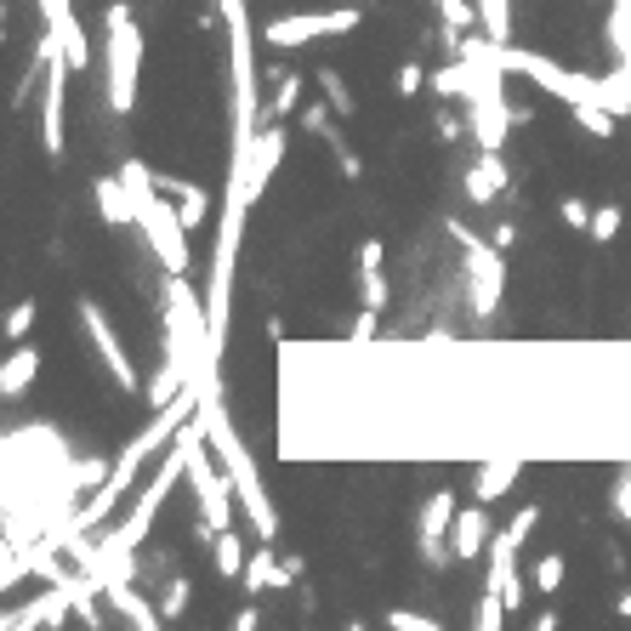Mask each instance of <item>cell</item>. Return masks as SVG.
Segmentation results:
<instances>
[{"label":"cell","mask_w":631,"mask_h":631,"mask_svg":"<svg viewBox=\"0 0 631 631\" xmlns=\"http://www.w3.org/2000/svg\"><path fill=\"white\" fill-rule=\"evenodd\" d=\"M199 421H206V444L217 450V461L228 467V478H234V489H240V507L251 512L256 541H279V512H274V501H268V484H262V473H256V455H251L245 439L234 433V421H228L222 387L199 392Z\"/></svg>","instance_id":"obj_1"},{"label":"cell","mask_w":631,"mask_h":631,"mask_svg":"<svg viewBox=\"0 0 631 631\" xmlns=\"http://www.w3.org/2000/svg\"><path fill=\"white\" fill-rule=\"evenodd\" d=\"M120 177H125V188H131L137 228H143L148 251L159 256V268H165V274H188L193 256H188V228H182V217H177V199H159L165 188H159V177L148 171L143 159H125Z\"/></svg>","instance_id":"obj_2"},{"label":"cell","mask_w":631,"mask_h":631,"mask_svg":"<svg viewBox=\"0 0 631 631\" xmlns=\"http://www.w3.org/2000/svg\"><path fill=\"white\" fill-rule=\"evenodd\" d=\"M137 80H143V35H137L131 7L114 0V7L103 12V91H109L114 114L137 109Z\"/></svg>","instance_id":"obj_3"},{"label":"cell","mask_w":631,"mask_h":631,"mask_svg":"<svg viewBox=\"0 0 631 631\" xmlns=\"http://www.w3.org/2000/svg\"><path fill=\"white\" fill-rule=\"evenodd\" d=\"M188 489H193V501H199L193 541H217L222 529H234L240 489H234V478H228V467L217 461V450L206 444V433L193 439V455H188Z\"/></svg>","instance_id":"obj_4"},{"label":"cell","mask_w":631,"mask_h":631,"mask_svg":"<svg viewBox=\"0 0 631 631\" xmlns=\"http://www.w3.org/2000/svg\"><path fill=\"white\" fill-rule=\"evenodd\" d=\"M501 63H507V75L535 80L541 91L563 97V103H604V80H597V75H580V69H563V63H557V57H546V52L501 46Z\"/></svg>","instance_id":"obj_5"},{"label":"cell","mask_w":631,"mask_h":631,"mask_svg":"<svg viewBox=\"0 0 631 631\" xmlns=\"http://www.w3.org/2000/svg\"><path fill=\"white\" fill-rule=\"evenodd\" d=\"M450 234L461 240V262H467V308L478 319H495V308H501V290H507V268H501V245L495 240H478L467 234L461 222H450Z\"/></svg>","instance_id":"obj_6"},{"label":"cell","mask_w":631,"mask_h":631,"mask_svg":"<svg viewBox=\"0 0 631 631\" xmlns=\"http://www.w3.org/2000/svg\"><path fill=\"white\" fill-rule=\"evenodd\" d=\"M364 23L358 7H330V12H285V18H268L262 41L290 52V46H308V41H330V35H353Z\"/></svg>","instance_id":"obj_7"},{"label":"cell","mask_w":631,"mask_h":631,"mask_svg":"<svg viewBox=\"0 0 631 631\" xmlns=\"http://www.w3.org/2000/svg\"><path fill=\"white\" fill-rule=\"evenodd\" d=\"M80 330H86V342H91V353L103 358V370L114 376V392H143V376H137V364H131V353H125V342H120V330L109 324V313L91 302V296H80Z\"/></svg>","instance_id":"obj_8"},{"label":"cell","mask_w":631,"mask_h":631,"mask_svg":"<svg viewBox=\"0 0 631 631\" xmlns=\"http://www.w3.org/2000/svg\"><path fill=\"white\" fill-rule=\"evenodd\" d=\"M455 489H433L427 495V507H421V518H416V546H421V557L433 563V569H444V541H450V529H455Z\"/></svg>","instance_id":"obj_9"},{"label":"cell","mask_w":631,"mask_h":631,"mask_svg":"<svg viewBox=\"0 0 631 631\" xmlns=\"http://www.w3.org/2000/svg\"><path fill=\"white\" fill-rule=\"evenodd\" d=\"M69 57H52V69H46V91H41V148L46 159H63V80H69Z\"/></svg>","instance_id":"obj_10"},{"label":"cell","mask_w":631,"mask_h":631,"mask_svg":"<svg viewBox=\"0 0 631 631\" xmlns=\"http://www.w3.org/2000/svg\"><path fill=\"white\" fill-rule=\"evenodd\" d=\"M489 541H495V518L478 507L467 512H455V529H450V557L455 563H473V557H489Z\"/></svg>","instance_id":"obj_11"},{"label":"cell","mask_w":631,"mask_h":631,"mask_svg":"<svg viewBox=\"0 0 631 631\" xmlns=\"http://www.w3.org/2000/svg\"><path fill=\"white\" fill-rule=\"evenodd\" d=\"M507 159H501V148H478V165H467V177H461V188H467V199L473 206H495V199L507 193Z\"/></svg>","instance_id":"obj_12"},{"label":"cell","mask_w":631,"mask_h":631,"mask_svg":"<svg viewBox=\"0 0 631 631\" xmlns=\"http://www.w3.org/2000/svg\"><path fill=\"white\" fill-rule=\"evenodd\" d=\"M103 604H109L125 626H137V631H159V626H165L159 604H148V597L137 591V580H114V586H103Z\"/></svg>","instance_id":"obj_13"},{"label":"cell","mask_w":631,"mask_h":631,"mask_svg":"<svg viewBox=\"0 0 631 631\" xmlns=\"http://www.w3.org/2000/svg\"><path fill=\"white\" fill-rule=\"evenodd\" d=\"M69 609H75V597L63 591V586H52V580H46V591H41V597H29V604H23V609H12L0 626H7V631H18V626H63V620H69Z\"/></svg>","instance_id":"obj_14"},{"label":"cell","mask_w":631,"mask_h":631,"mask_svg":"<svg viewBox=\"0 0 631 631\" xmlns=\"http://www.w3.org/2000/svg\"><path fill=\"white\" fill-rule=\"evenodd\" d=\"M41 376V347L35 342H12L7 364H0V398H23Z\"/></svg>","instance_id":"obj_15"},{"label":"cell","mask_w":631,"mask_h":631,"mask_svg":"<svg viewBox=\"0 0 631 631\" xmlns=\"http://www.w3.org/2000/svg\"><path fill=\"white\" fill-rule=\"evenodd\" d=\"M518 473H523V461H512V455H495V461H478V473H473V501H501V495L518 484Z\"/></svg>","instance_id":"obj_16"},{"label":"cell","mask_w":631,"mask_h":631,"mask_svg":"<svg viewBox=\"0 0 631 631\" xmlns=\"http://www.w3.org/2000/svg\"><path fill=\"white\" fill-rule=\"evenodd\" d=\"M91 199H97V217H103L109 228L137 222V206H131V188H125L120 171H114V177H97V182H91Z\"/></svg>","instance_id":"obj_17"},{"label":"cell","mask_w":631,"mask_h":631,"mask_svg":"<svg viewBox=\"0 0 631 631\" xmlns=\"http://www.w3.org/2000/svg\"><path fill=\"white\" fill-rule=\"evenodd\" d=\"M154 177H159L165 193H177V217H182L188 234H193V228H206V217H211V193H206V188L182 182V177H171V171H154Z\"/></svg>","instance_id":"obj_18"},{"label":"cell","mask_w":631,"mask_h":631,"mask_svg":"<svg viewBox=\"0 0 631 631\" xmlns=\"http://www.w3.org/2000/svg\"><path fill=\"white\" fill-rule=\"evenodd\" d=\"M251 591H268V586H290V569H285V557L274 552V541H262L245 563V575H240Z\"/></svg>","instance_id":"obj_19"},{"label":"cell","mask_w":631,"mask_h":631,"mask_svg":"<svg viewBox=\"0 0 631 631\" xmlns=\"http://www.w3.org/2000/svg\"><path fill=\"white\" fill-rule=\"evenodd\" d=\"M211 569L222 580H240L245 575V541H240V529H222V535L211 541Z\"/></svg>","instance_id":"obj_20"},{"label":"cell","mask_w":631,"mask_h":631,"mask_svg":"<svg viewBox=\"0 0 631 631\" xmlns=\"http://www.w3.org/2000/svg\"><path fill=\"white\" fill-rule=\"evenodd\" d=\"M478 29L495 46H512V0H478Z\"/></svg>","instance_id":"obj_21"},{"label":"cell","mask_w":631,"mask_h":631,"mask_svg":"<svg viewBox=\"0 0 631 631\" xmlns=\"http://www.w3.org/2000/svg\"><path fill=\"white\" fill-rule=\"evenodd\" d=\"M313 80H319V91H324V103L336 109L342 120H353V114H358V103H353V86H347V80H342L336 69H319Z\"/></svg>","instance_id":"obj_22"},{"label":"cell","mask_w":631,"mask_h":631,"mask_svg":"<svg viewBox=\"0 0 631 631\" xmlns=\"http://www.w3.org/2000/svg\"><path fill=\"white\" fill-rule=\"evenodd\" d=\"M569 114H575V125L586 131V137H615V120H620L604 103H569Z\"/></svg>","instance_id":"obj_23"},{"label":"cell","mask_w":631,"mask_h":631,"mask_svg":"<svg viewBox=\"0 0 631 631\" xmlns=\"http://www.w3.org/2000/svg\"><path fill=\"white\" fill-rule=\"evenodd\" d=\"M296 103H302V75H285V80H279V91H274V103L262 109V120H268V125H274V120H290V114H296Z\"/></svg>","instance_id":"obj_24"},{"label":"cell","mask_w":631,"mask_h":631,"mask_svg":"<svg viewBox=\"0 0 631 631\" xmlns=\"http://www.w3.org/2000/svg\"><path fill=\"white\" fill-rule=\"evenodd\" d=\"M507 615H512V609H507V597L495 591V586H484V591H478V609H473V626H478V631H495Z\"/></svg>","instance_id":"obj_25"},{"label":"cell","mask_w":631,"mask_h":631,"mask_svg":"<svg viewBox=\"0 0 631 631\" xmlns=\"http://www.w3.org/2000/svg\"><path fill=\"white\" fill-rule=\"evenodd\" d=\"M433 7H439L444 29H461V35H467V29H478V0H433Z\"/></svg>","instance_id":"obj_26"},{"label":"cell","mask_w":631,"mask_h":631,"mask_svg":"<svg viewBox=\"0 0 631 631\" xmlns=\"http://www.w3.org/2000/svg\"><path fill=\"white\" fill-rule=\"evenodd\" d=\"M35 319H41V302H35V296L12 302V313H7V342H23L29 330H35Z\"/></svg>","instance_id":"obj_27"},{"label":"cell","mask_w":631,"mask_h":631,"mask_svg":"<svg viewBox=\"0 0 631 631\" xmlns=\"http://www.w3.org/2000/svg\"><path fill=\"white\" fill-rule=\"evenodd\" d=\"M620 222H626V211H620V206H597V211H591V228H586L591 245H609V240L620 234Z\"/></svg>","instance_id":"obj_28"},{"label":"cell","mask_w":631,"mask_h":631,"mask_svg":"<svg viewBox=\"0 0 631 631\" xmlns=\"http://www.w3.org/2000/svg\"><path fill=\"white\" fill-rule=\"evenodd\" d=\"M324 143H330V154H336V165H342V177H347V182H358V177H364V165H358V154H353V148L342 143V131H336V125L324 131Z\"/></svg>","instance_id":"obj_29"},{"label":"cell","mask_w":631,"mask_h":631,"mask_svg":"<svg viewBox=\"0 0 631 631\" xmlns=\"http://www.w3.org/2000/svg\"><path fill=\"white\" fill-rule=\"evenodd\" d=\"M557 586H563V557H557V552H546V557L535 563V591H546V597H552Z\"/></svg>","instance_id":"obj_30"},{"label":"cell","mask_w":631,"mask_h":631,"mask_svg":"<svg viewBox=\"0 0 631 631\" xmlns=\"http://www.w3.org/2000/svg\"><path fill=\"white\" fill-rule=\"evenodd\" d=\"M188 591H193V586H188V580L177 575L171 586H165V597H159V615H165V620H177V615L188 609Z\"/></svg>","instance_id":"obj_31"},{"label":"cell","mask_w":631,"mask_h":631,"mask_svg":"<svg viewBox=\"0 0 631 631\" xmlns=\"http://www.w3.org/2000/svg\"><path fill=\"white\" fill-rule=\"evenodd\" d=\"M557 217L569 222V228H591V206H586L580 193H563V199H557Z\"/></svg>","instance_id":"obj_32"},{"label":"cell","mask_w":631,"mask_h":631,"mask_svg":"<svg viewBox=\"0 0 631 631\" xmlns=\"http://www.w3.org/2000/svg\"><path fill=\"white\" fill-rule=\"evenodd\" d=\"M387 626L392 631H439L433 615H410V609H387Z\"/></svg>","instance_id":"obj_33"},{"label":"cell","mask_w":631,"mask_h":631,"mask_svg":"<svg viewBox=\"0 0 631 631\" xmlns=\"http://www.w3.org/2000/svg\"><path fill=\"white\" fill-rule=\"evenodd\" d=\"M358 296H364V308H387V279H381V268H376V274H358Z\"/></svg>","instance_id":"obj_34"},{"label":"cell","mask_w":631,"mask_h":631,"mask_svg":"<svg viewBox=\"0 0 631 631\" xmlns=\"http://www.w3.org/2000/svg\"><path fill=\"white\" fill-rule=\"evenodd\" d=\"M609 507H615V518H620V523H631V461H626V473L615 478V495H609Z\"/></svg>","instance_id":"obj_35"},{"label":"cell","mask_w":631,"mask_h":631,"mask_svg":"<svg viewBox=\"0 0 631 631\" xmlns=\"http://www.w3.org/2000/svg\"><path fill=\"white\" fill-rule=\"evenodd\" d=\"M330 120H342V114L330 109V103H308V109H302V131H313V137H324V131H330Z\"/></svg>","instance_id":"obj_36"},{"label":"cell","mask_w":631,"mask_h":631,"mask_svg":"<svg viewBox=\"0 0 631 631\" xmlns=\"http://www.w3.org/2000/svg\"><path fill=\"white\" fill-rule=\"evenodd\" d=\"M535 523H541V507L529 501V507H518V512H512V523H507V529H512V535H518V546H523L529 535H535Z\"/></svg>","instance_id":"obj_37"},{"label":"cell","mask_w":631,"mask_h":631,"mask_svg":"<svg viewBox=\"0 0 631 631\" xmlns=\"http://www.w3.org/2000/svg\"><path fill=\"white\" fill-rule=\"evenodd\" d=\"M387 262V245L381 240H358V274H376Z\"/></svg>","instance_id":"obj_38"},{"label":"cell","mask_w":631,"mask_h":631,"mask_svg":"<svg viewBox=\"0 0 631 631\" xmlns=\"http://www.w3.org/2000/svg\"><path fill=\"white\" fill-rule=\"evenodd\" d=\"M376 324H381V308H364V313L353 319V342H358V347L376 342Z\"/></svg>","instance_id":"obj_39"},{"label":"cell","mask_w":631,"mask_h":631,"mask_svg":"<svg viewBox=\"0 0 631 631\" xmlns=\"http://www.w3.org/2000/svg\"><path fill=\"white\" fill-rule=\"evenodd\" d=\"M421 86H427V69H421V63H405V69H398V91L416 97Z\"/></svg>","instance_id":"obj_40"},{"label":"cell","mask_w":631,"mask_h":631,"mask_svg":"<svg viewBox=\"0 0 631 631\" xmlns=\"http://www.w3.org/2000/svg\"><path fill=\"white\" fill-rule=\"evenodd\" d=\"M433 120H439V137H444V143H455V137H461V120H455L450 109H433Z\"/></svg>","instance_id":"obj_41"},{"label":"cell","mask_w":631,"mask_h":631,"mask_svg":"<svg viewBox=\"0 0 631 631\" xmlns=\"http://www.w3.org/2000/svg\"><path fill=\"white\" fill-rule=\"evenodd\" d=\"M495 245H501V251H512V240H518V228L512 222H501V228H495V234H489Z\"/></svg>","instance_id":"obj_42"},{"label":"cell","mask_w":631,"mask_h":631,"mask_svg":"<svg viewBox=\"0 0 631 631\" xmlns=\"http://www.w3.org/2000/svg\"><path fill=\"white\" fill-rule=\"evenodd\" d=\"M615 615H620V620H631V591H620V597H615Z\"/></svg>","instance_id":"obj_43"},{"label":"cell","mask_w":631,"mask_h":631,"mask_svg":"<svg viewBox=\"0 0 631 631\" xmlns=\"http://www.w3.org/2000/svg\"><path fill=\"white\" fill-rule=\"evenodd\" d=\"M234 7H245V0H217V18H222V12H234Z\"/></svg>","instance_id":"obj_44"}]
</instances>
